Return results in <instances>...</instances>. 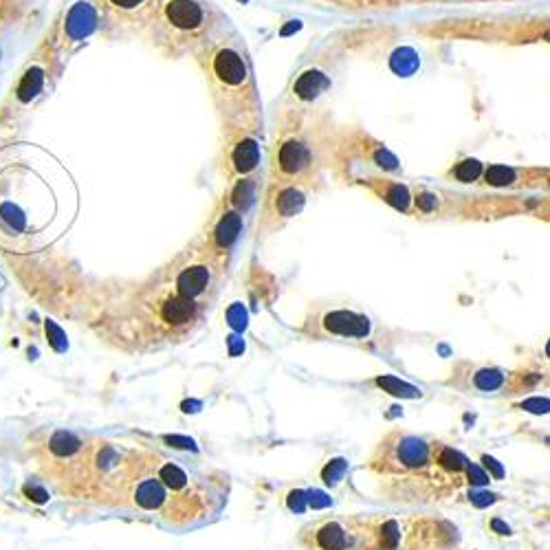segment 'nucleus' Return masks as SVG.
<instances>
[{"mask_svg": "<svg viewBox=\"0 0 550 550\" xmlns=\"http://www.w3.org/2000/svg\"><path fill=\"white\" fill-rule=\"evenodd\" d=\"M251 196H253V183H251V181H245V183L236 190V194H234V203H236V205H249V203H251Z\"/></svg>", "mask_w": 550, "mask_h": 550, "instance_id": "aec40b11", "label": "nucleus"}, {"mask_svg": "<svg viewBox=\"0 0 550 550\" xmlns=\"http://www.w3.org/2000/svg\"><path fill=\"white\" fill-rule=\"evenodd\" d=\"M300 542L308 550H381L379 515L321 517L302 531Z\"/></svg>", "mask_w": 550, "mask_h": 550, "instance_id": "7ed1b4c3", "label": "nucleus"}, {"mask_svg": "<svg viewBox=\"0 0 550 550\" xmlns=\"http://www.w3.org/2000/svg\"><path fill=\"white\" fill-rule=\"evenodd\" d=\"M165 16L177 29L194 31L203 24L205 13H203V7L194 3V0H172L165 7Z\"/></svg>", "mask_w": 550, "mask_h": 550, "instance_id": "423d86ee", "label": "nucleus"}, {"mask_svg": "<svg viewBox=\"0 0 550 550\" xmlns=\"http://www.w3.org/2000/svg\"><path fill=\"white\" fill-rule=\"evenodd\" d=\"M308 163V150L298 141H286L280 150V165L284 172L295 174Z\"/></svg>", "mask_w": 550, "mask_h": 550, "instance_id": "9b49d317", "label": "nucleus"}, {"mask_svg": "<svg viewBox=\"0 0 550 550\" xmlns=\"http://www.w3.org/2000/svg\"><path fill=\"white\" fill-rule=\"evenodd\" d=\"M258 161H260V150H258V143L256 141H243L238 147H236V152H234V163L240 172H249L258 165Z\"/></svg>", "mask_w": 550, "mask_h": 550, "instance_id": "f8f14e48", "label": "nucleus"}, {"mask_svg": "<svg viewBox=\"0 0 550 550\" xmlns=\"http://www.w3.org/2000/svg\"><path fill=\"white\" fill-rule=\"evenodd\" d=\"M159 317L161 321L172 328V330H183L190 324H194L198 317V306L194 300L185 298L181 293H174L170 298H165L159 306Z\"/></svg>", "mask_w": 550, "mask_h": 550, "instance_id": "20e7f679", "label": "nucleus"}, {"mask_svg": "<svg viewBox=\"0 0 550 550\" xmlns=\"http://www.w3.org/2000/svg\"><path fill=\"white\" fill-rule=\"evenodd\" d=\"M145 0H108V5L117 7V9H135L139 5H143Z\"/></svg>", "mask_w": 550, "mask_h": 550, "instance_id": "4be33fe9", "label": "nucleus"}, {"mask_svg": "<svg viewBox=\"0 0 550 550\" xmlns=\"http://www.w3.org/2000/svg\"><path fill=\"white\" fill-rule=\"evenodd\" d=\"M304 205V198L300 192L295 190H284L277 198V209L282 216H293V213H298Z\"/></svg>", "mask_w": 550, "mask_h": 550, "instance_id": "2eb2a0df", "label": "nucleus"}, {"mask_svg": "<svg viewBox=\"0 0 550 550\" xmlns=\"http://www.w3.org/2000/svg\"><path fill=\"white\" fill-rule=\"evenodd\" d=\"M177 286L181 295H185V298H190V300H196L198 295H203L209 286V271L205 266H190V269H185L179 275Z\"/></svg>", "mask_w": 550, "mask_h": 550, "instance_id": "1a4fd4ad", "label": "nucleus"}, {"mask_svg": "<svg viewBox=\"0 0 550 550\" xmlns=\"http://www.w3.org/2000/svg\"><path fill=\"white\" fill-rule=\"evenodd\" d=\"M324 328L332 334H339V337L364 339L370 334V321L368 317L350 311H332L324 317Z\"/></svg>", "mask_w": 550, "mask_h": 550, "instance_id": "39448f33", "label": "nucleus"}, {"mask_svg": "<svg viewBox=\"0 0 550 550\" xmlns=\"http://www.w3.org/2000/svg\"><path fill=\"white\" fill-rule=\"evenodd\" d=\"M487 181L491 185H508L515 181V172L508 168H502V165H493L487 170Z\"/></svg>", "mask_w": 550, "mask_h": 550, "instance_id": "dca6fc26", "label": "nucleus"}, {"mask_svg": "<svg viewBox=\"0 0 550 550\" xmlns=\"http://www.w3.org/2000/svg\"><path fill=\"white\" fill-rule=\"evenodd\" d=\"M480 163L478 161H464V163H460L458 168H455V177H458V181L462 183H469V181H476L480 177Z\"/></svg>", "mask_w": 550, "mask_h": 550, "instance_id": "a211bd4d", "label": "nucleus"}, {"mask_svg": "<svg viewBox=\"0 0 550 550\" xmlns=\"http://www.w3.org/2000/svg\"><path fill=\"white\" fill-rule=\"evenodd\" d=\"M213 71H216V75L225 84H234V86L243 84V79L247 77L245 62L234 51H220L216 60H213Z\"/></svg>", "mask_w": 550, "mask_h": 550, "instance_id": "0eeeda50", "label": "nucleus"}, {"mask_svg": "<svg viewBox=\"0 0 550 550\" xmlns=\"http://www.w3.org/2000/svg\"><path fill=\"white\" fill-rule=\"evenodd\" d=\"M387 200H390L392 205L401 207V209H405L407 207V192H405V187H401V185H394L390 194H387Z\"/></svg>", "mask_w": 550, "mask_h": 550, "instance_id": "412c9836", "label": "nucleus"}, {"mask_svg": "<svg viewBox=\"0 0 550 550\" xmlns=\"http://www.w3.org/2000/svg\"><path fill=\"white\" fill-rule=\"evenodd\" d=\"M508 374L498 368H480L471 377V387L480 392H500L506 387Z\"/></svg>", "mask_w": 550, "mask_h": 550, "instance_id": "9d476101", "label": "nucleus"}, {"mask_svg": "<svg viewBox=\"0 0 550 550\" xmlns=\"http://www.w3.org/2000/svg\"><path fill=\"white\" fill-rule=\"evenodd\" d=\"M95 9L86 3H79L71 9L69 18H66V33H69L73 40H82L86 35H90V31L95 29Z\"/></svg>", "mask_w": 550, "mask_h": 550, "instance_id": "6e6552de", "label": "nucleus"}, {"mask_svg": "<svg viewBox=\"0 0 550 550\" xmlns=\"http://www.w3.org/2000/svg\"><path fill=\"white\" fill-rule=\"evenodd\" d=\"M128 502L174 528L196 526L223 511L227 478L156 451H139Z\"/></svg>", "mask_w": 550, "mask_h": 550, "instance_id": "f03ea898", "label": "nucleus"}, {"mask_svg": "<svg viewBox=\"0 0 550 550\" xmlns=\"http://www.w3.org/2000/svg\"><path fill=\"white\" fill-rule=\"evenodd\" d=\"M240 234V216L238 213H227V216L220 220V225L216 227V240L218 245L229 247L234 240Z\"/></svg>", "mask_w": 550, "mask_h": 550, "instance_id": "4468645a", "label": "nucleus"}, {"mask_svg": "<svg viewBox=\"0 0 550 550\" xmlns=\"http://www.w3.org/2000/svg\"><path fill=\"white\" fill-rule=\"evenodd\" d=\"M368 471L377 478L387 502L436 504L458 495L476 469L442 442L396 429L374 449Z\"/></svg>", "mask_w": 550, "mask_h": 550, "instance_id": "f257e3e1", "label": "nucleus"}, {"mask_svg": "<svg viewBox=\"0 0 550 550\" xmlns=\"http://www.w3.org/2000/svg\"><path fill=\"white\" fill-rule=\"evenodd\" d=\"M328 86V82H326V77L321 75V73H304L302 77H300V82L295 84V92H298L300 97H304V99H311L313 95H317L319 90H324Z\"/></svg>", "mask_w": 550, "mask_h": 550, "instance_id": "ddd939ff", "label": "nucleus"}, {"mask_svg": "<svg viewBox=\"0 0 550 550\" xmlns=\"http://www.w3.org/2000/svg\"><path fill=\"white\" fill-rule=\"evenodd\" d=\"M379 385L385 387L387 392L392 394H401V396H421V390H416L412 385H405V383H398L396 379H379Z\"/></svg>", "mask_w": 550, "mask_h": 550, "instance_id": "f3484780", "label": "nucleus"}, {"mask_svg": "<svg viewBox=\"0 0 550 550\" xmlns=\"http://www.w3.org/2000/svg\"><path fill=\"white\" fill-rule=\"evenodd\" d=\"M40 86H42V75L40 73H29L24 77V82H22V86H20V99H29V97H33L35 92L40 90Z\"/></svg>", "mask_w": 550, "mask_h": 550, "instance_id": "6ab92c4d", "label": "nucleus"}]
</instances>
